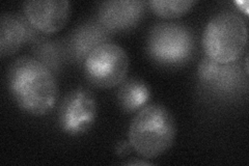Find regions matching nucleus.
<instances>
[{
  "instance_id": "f8f14e48",
  "label": "nucleus",
  "mask_w": 249,
  "mask_h": 166,
  "mask_svg": "<svg viewBox=\"0 0 249 166\" xmlns=\"http://www.w3.org/2000/svg\"><path fill=\"white\" fill-rule=\"evenodd\" d=\"M108 30L101 24L82 26L73 37V47L77 59H85L88 55L101 44L107 43Z\"/></svg>"
},
{
  "instance_id": "ddd939ff",
  "label": "nucleus",
  "mask_w": 249,
  "mask_h": 166,
  "mask_svg": "<svg viewBox=\"0 0 249 166\" xmlns=\"http://www.w3.org/2000/svg\"><path fill=\"white\" fill-rule=\"evenodd\" d=\"M196 4V1L194 0H152L147 2L156 15L166 19L181 17Z\"/></svg>"
},
{
  "instance_id": "6e6552de",
  "label": "nucleus",
  "mask_w": 249,
  "mask_h": 166,
  "mask_svg": "<svg viewBox=\"0 0 249 166\" xmlns=\"http://www.w3.org/2000/svg\"><path fill=\"white\" fill-rule=\"evenodd\" d=\"M147 2L140 0H110L99 5L98 17L108 31L135 27L142 19Z\"/></svg>"
},
{
  "instance_id": "2eb2a0df",
  "label": "nucleus",
  "mask_w": 249,
  "mask_h": 166,
  "mask_svg": "<svg viewBox=\"0 0 249 166\" xmlns=\"http://www.w3.org/2000/svg\"><path fill=\"white\" fill-rule=\"evenodd\" d=\"M127 164L129 165H149L151 162H144V161H130Z\"/></svg>"
},
{
  "instance_id": "9d476101",
  "label": "nucleus",
  "mask_w": 249,
  "mask_h": 166,
  "mask_svg": "<svg viewBox=\"0 0 249 166\" xmlns=\"http://www.w3.org/2000/svg\"><path fill=\"white\" fill-rule=\"evenodd\" d=\"M28 37V31L19 18L12 14H3L0 20V53L1 56L18 52L26 42Z\"/></svg>"
},
{
  "instance_id": "20e7f679",
  "label": "nucleus",
  "mask_w": 249,
  "mask_h": 166,
  "mask_svg": "<svg viewBox=\"0 0 249 166\" xmlns=\"http://www.w3.org/2000/svg\"><path fill=\"white\" fill-rule=\"evenodd\" d=\"M194 37L191 30L178 23H159L150 31L147 51L159 64L178 66L185 64L194 51Z\"/></svg>"
},
{
  "instance_id": "423d86ee",
  "label": "nucleus",
  "mask_w": 249,
  "mask_h": 166,
  "mask_svg": "<svg viewBox=\"0 0 249 166\" xmlns=\"http://www.w3.org/2000/svg\"><path fill=\"white\" fill-rule=\"evenodd\" d=\"M96 117V97L87 89H77L69 93L60 106L59 123L62 130L70 135H80L88 132Z\"/></svg>"
},
{
  "instance_id": "f257e3e1",
  "label": "nucleus",
  "mask_w": 249,
  "mask_h": 166,
  "mask_svg": "<svg viewBox=\"0 0 249 166\" xmlns=\"http://www.w3.org/2000/svg\"><path fill=\"white\" fill-rule=\"evenodd\" d=\"M10 92L18 106L31 115H46L56 105L58 86L51 70L34 57L15 60L7 75Z\"/></svg>"
},
{
  "instance_id": "7ed1b4c3",
  "label": "nucleus",
  "mask_w": 249,
  "mask_h": 166,
  "mask_svg": "<svg viewBox=\"0 0 249 166\" xmlns=\"http://www.w3.org/2000/svg\"><path fill=\"white\" fill-rule=\"evenodd\" d=\"M248 38L247 25L240 14L224 11L209 20L202 33L201 44L207 57L220 64L238 61Z\"/></svg>"
},
{
  "instance_id": "9b49d317",
  "label": "nucleus",
  "mask_w": 249,
  "mask_h": 166,
  "mask_svg": "<svg viewBox=\"0 0 249 166\" xmlns=\"http://www.w3.org/2000/svg\"><path fill=\"white\" fill-rule=\"evenodd\" d=\"M150 97V88L137 78L124 79L118 91L119 104L127 113L136 112L143 108Z\"/></svg>"
},
{
  "instance_id": "0eeeda50",
  "label": "nucleus",
  "mask_w": 249,
  "mask_h": 166,
  "mask_svg": "<svg viewBox=\"0 0 249 166\" xmlns=\"http://www.w3.org/2000/svg\"><path fill=\"white\" fill-rule=\"evenodd\" d=\"M29 24L43 34H54L64 28L71 16L68 0H30L23 3Z\"/></svg>"
},
{
  "instance_id": "4468645a",
  "label": "nucleus",
  "mask_w": 249,
  "mask_h": 166,
  "mask_svg": "<svg viewBox=\"0 0 249 166\" xmlns=\"http://www.w3.org/2000/svg\"><path fill=\"white\" fill-rule=\"evenodd\" d=\"M130 147L131 145L128 144L126 141H122L120 144L116 146V154L119 156H126L130 152Z\"/></svg>"
},
{
  "instance_id": "1a4fd4ad",
  "label": "nucleus",
  "mask_w": 249,
  "mask_h": 166,
  "mask_svg": "<svg viewBox=\"0 0 249 166\" xmlns=\"http://www.w3.org/2000/svg\"><path fill=\"white\" fill-rule=\"evenodd\" d=\"M199 80L209 89L220 92H231L238 90L243 82L242 71L237 61L220 64L208 57L198 66Z\"/></svg>"
},
{
  "instance_id": "39448f33",
  "label": "nucleus",
  "mask_w": 249,
  "mask_h": 166,
  "mask_svg": "<svg viewBox=\"0 0 249 166\" xmlns=\"http://www.w3.org/2000/svg\"><path fill=\"white\" fill-rule=\"evenodd\" d=\"M129 56L123 47L107 42L96 47L84 59L89 81L100 89L119 86L127 77Z\"/></svg>"
},
{
  "instance_id": "f03ea898",
  "label": "nucleus",
  "mask_w": 249,
  "mask_h": 166,
  "mask_svg": "<svg viewBox=\"0 0 249 166\" xmlns=\"http://www.w3.org/2000/svg\"><path fill=\"white\" fill-rule=\"evenodd\" d=\"M177 135L174 115L163 105L151 104L138 110L129 128V141L145 159H156L173 147Z\"/></svg>"
}]
</instances>
